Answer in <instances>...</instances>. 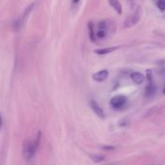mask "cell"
Masks as SVG:
<instances>
[{
	"label": "cell",
	"instance_id": "cell-21",
	"mask_svg": "<svg viewBox=\"0 0 165 165\" xmlns=\"http://www.w3.org/2000/svg\"><path fill=\"white\" fill-rule=\"evenodd\" d=\"M163 93L165 94V87H164V89H163Z\"/></svg>",
	"mask_w": 165,
	"mask_h": 165
},
{
	"label": "cell",
	"instance_id": "cell-12",
	"mask_svg": "<svg viewBox=\"0 0 165 165\" xmlns=\"http://www.w3.org/2000/svg\"><path fill=\"white\" fill-rule=\"evenodd\" d=\"M24 24L22 21V19L20 17V19H18L17 20H15L14 23H13V28H14L15 31H19L20 29H21L22 25Z\"/></svg>",
	"mask_w": 165,
	"mask_h": 165
},
{
	"label": "cell",
	"instance_id": "cell-17",
	"mask_svg": "<svg viewBox=\"0 0 165 165\" xmlns=\"http://www.w3.org/2000/svg\"><path fill=\"white\" fill-rule=\"evenodd\" d=\"M79 1H80V0H72V3L73 4H77V3H79Z\"/></svg>",
	"mask_w": 165,
	"mask_h": 165
},
{
	"label": "cell",
	"instance_id": "cell-4",
	"mask_svg": "<svg viewBox=\"0 0 165 165\" xmlns=\"http://www.w3.org/2000/svg\"><path fill=\"white\" fill-rule=\"evenodd\" d=\"M90 104L91 109H92V111L99 117V118H101V119L105 118V114H104L103 109L101 108L100 106H99V104H98L97 102H96L95 100H90Z\"/></svg>",
	"mask_w": 165,
	"mask_h": 165
},
{
	"label": "cell",
	"instance_id": "cell-9",
	"mask_svg": "<svg viewBox=\"0 0 165 165\" xmlns=\"http://www.w3.org/2000/svg\"><path fill=\"white\" fill-rule=\"evenodd\" d=\"M118 49V47H105V49H95L94 52L98 55H105V54H109V53L115 51V50Z\"/></svg>",
	"mask_w": 165,
	"mask_h": 165
},
{
	"label": "cell",
	"instance_id": "cell-1",
	"mask_svg": "<svg viewBox=\"0 0 165 165\" xmlns=\"http://www.w3.org/2000/svg\"><path fill=\"white\" fill-rule=\"evenodd\" d=\"M40 138H41V132L39 131L34 141H26L24 144V156L27 161L31 160L34 157L40 143Z\"/></svg>",
	"mask_w": 165,
	"mask_h": 165
},
{
	"label": "cell",
	"instance_id": "cell-15",
	"mask_svg": "<svg viewBox=\"0 0 165 165\" xmlns=\"http://www.w3.org/2000/svg\"><path fill=\"white\" fill-rule=\"evenodd\" d=\"M95 36L97 37L98 39H103V38H105V36H106V30L98 29V31H97V33H96Z\"/></svg>",
	"mask_w": 165,
	"mask_h": 165
},
{
	"label": "cell",
	"instance_id": "cell-7",
	"mask_svg": "<svg viewBox=\"0 0 165 165\" xmlns=\"http://www.w3.org/2000/svg\"><path fill=\"white\" fill-rule=\"evenodd\" d=\"M131 79L136 84H142L145 81V75L139 72H135L131 75Z\"/></svg>",
	"mask_w": 165,
	"mask_h": 165
},
{
	"label": "cell",
	"instance_id": "cell-18",
	"mask_svg": "<svg viewBox=\"0 0 165 165\" xmlns=\"http://www.w3.org/2000/svg\"><path fill=\"white\" fill-rule=\"evenodd\" d=\"M1 126H2V118L0 116V128H1Z\"/></svg>",
	"mask_w": 165,
	"mask_h": 165
},
{
	"label": "cell",
	"instance_id": "cell-6",
	"mask_svg": "<svg viewBox=\"0 0 165 165\" xmlns=\"http://www.w3.org/2000/svg\"><path fill=\"white\" fill-rule=\"evenodd\" d=\"M149 80H150V82H149V84L147 85L146 90H145V95H146V97H148V98H152L156 95V86H154V83L152 82L151 78H149Z\"/></svg>",
	"mask_w": 165,
	"mask_h": 165
},
{
	"label": "cell",
	"instance_id": "cell-5",
	"mask_svg": "<svg viewBox=\"0 0 165 165\" xmlns=\"http://www.w3.org/2000/svg\"><path fill=\"white\" fill-rule=\"evenodd\" d=\"M108 75H109V72L107 70H101L99 71V72L95 73L94 75H92V77L93 79L97 81V82H102V81L107 79Z\"/></svg>",
	"mask_w": 165,
	"mask_h": 165
},
{
	"label": "cell",
	"instance_id": "cell-20",
	"mask_svg": "<svg viewBox=\"0 0 165 165\" xmlns=\"http://www.w3.org/2000/svg\"><path fill=\"white\" fill-rule=\"evenodd\" d=\"M128 1H129V2H131V3H133V1H134V0H128Z\"/></svg>",
	"mask_w": 165,
	"mask_h": 165
},
{
	"label": "cell",
	"instance_id": "cell-2",
	"mask_svg": "<svg viewBox=\"0 0 165 165\" xmlns=\"http://www.w3.org/2000/svg\"><path fill=\"white\" fill-rule=\"evenodd\" d=\"M126 101H127V98H126L124 96H116V97L112 98L110 100V104L113 108L115 109H121L124 105L126 104Z\"/></svg>",
	"mask_w": 165,
	"mask_h": 165
},
{
	"label": "cell",
	"instance_id": "cell-16",
	"mask_svg": "<svg viewBox=\"0 0 165 165\" xmlns=\"http://www.w3.org/2000/svg\"><path fill=\"white\" fill-rule=\"evenodd\" d=\"M103 150H106V151H112V150H115V147L113 146H104L102 147Z\"/></svg>",
	"mask_w": 165,
	"mask_h": 165
},
{
	"label": "cell",
	"instance_id": "cell-11",
	"mask_svg": "<svg viewBox=\"0 0 165 165\" xmlns=\"http://www.w3.org/2000/svg\"><path fill=\"white\" fill-rule=\"evenodd\" d=\"M88 34H90V39L91 42H95V34H94V25H93L92 22H90L88 23Z\"/></svg>",
	"mask_w": 165,
	"mask_h": 165
},
{
	"label": "cell",
	"instance_id": "cell-10",
	"mask_svg": "<svg viewBox=\"0 0 165 165\" xmlns=\"http://www.w3.org/2000/svg\"><path fill=\"white\" fill-rule=\"evenodd\" d=\"M33 8H34V3L30 4L29 6L27 7L26 9H25V11H24V15H22V17H21L22 23H24V21H25V20H26L27 17H28V16L30 15V13H31V11L33 10Z\"/></svg>",
	"mask_w": 165,
	"mask_h": 165
},
{
	"label": "cell",
	"instance_id": "cell-3",
	"mask_svg": "<svg viewBox=\"0 0 165 165\" xmlns=\"http://www.w3.org/2000/svg\"><path fill=\"white\" fill-rule=\"evenodd\" d=\"M140 17H141V10L140 8H138L131 17H129L128 19L124 21V27H131L133 26V25H135L137 22L140 20Z\"/></svg>",
	"mask_w": 165,
	"mask_h": 165
},
{
	"label": "cell",
	"instance_id": "cell-14",
	"mask_svg": "<svg viewBox=\"0 0 165 165\" xmlns=\"http://www.w3.org/2000/svg\"><path fill=\"white\" fill-rule=\"evenodd\" d=\"M156 6L161 12L165 13V0H156Z\"/></svg>",
	"mask_w": 165,
	"mask_h": 165
},
{
	"label": "cell",
	"instance_id": "cell-19",
	"mask_svg": "<svg viewBox=\"0 0 165 165\" xmlns=\"http://www.w3.org/2000/svg\"><path fill=\"white\" fill-rule=\"evenodd\" d=\"M107 165H120L119 163H110V164H107Z\"/></svg>",
	"mask_w": 165,
	"mask_h": 165
},
{
	"label": "cell",
	"instance_id": "cell-8",
	"mask_svg": "<svg viewBox=\"0 0 165 165\" xmlns=\"http://www.w3.org/2000/svg\"><path fill=\"white\" fill-rule=\"evenodd\" d=\"M108 1H109V4L111 5L112 8L115 10L119 15L123 14V7H121V4L120 3L119 0H108Z\"/></svg>",
	"mask_w": 165,
	"mask_h": 165
},
{
	"label": "cell",
	"instance_id": "cell-13",
	"mask_svg": "<svg viewBox=\"0 0 165 165\" xmlns=\"http://www.w3.org/2000/svg\"><path fill=\"white\" fill-rule=\"evenodd\" d=\"M90 157L93 161L96 162V163L102 162L104 159H105V157H104L103 156H101V154H93V156H90Z\"/></svg>",
	"mask_w": 165,
	"mask_h": 165
}]
</instances>
